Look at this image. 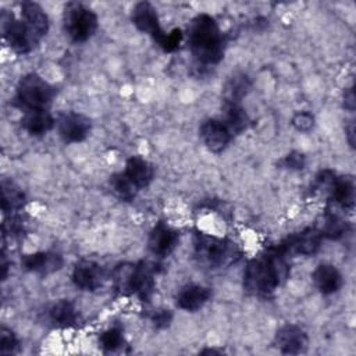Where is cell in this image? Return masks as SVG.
<instances>
[{"label":"cell","mask_w":356,"mask_h":356,"mask_svg":"<svg viewBox=\"0 0 356 356\" xmlns=\"http://www.w3.org/2000/svg\"><path fill=\"white\" fill-rule=\"evenodd\" d=\"M110 186L113 189V192L125 202H131L134 200V197L138 193V188L135 186V184L127 177L125 172H117L114 175L110 177Z\"/></svg>","instance_id":"obj_27"},{"label":"cell","mask_w":356,"mask_h":356,"mask_svg":"<svg viewBox=\"0 0 356 356\" xmlns=\"http://www.w3.org/2000/svg\"><path fill=\"white\" fill-rule=\"evenodd\" d=\"M150 320L156 328H165L172 321V313L170 310L160 309L150 316Z\"/></svg>","instance_id":"obj_35"},{"label":"cell","mask_w":356,"mask_h":356,"mask_svg":"<svg viewBox=\"0 0 356 356\" xmlns=\"http://www.w3.org/2000/svg\"><path fill=\"white\" fill-rule=\"evenodd\" d=\"M200 353H221V350H217V349H203Z\"/></svg>","instance_id":"obj_39"},{"label":"cell","mask_w":356,"mask_h":356,"mask_svg":"<svg viewBox=\"0 0 356 356\" xmlns=\"http://www.w3.org/2000/svg\"><path fill=\"white\" fill-rule=\"evenodd\" d=\"M124 172L135 184V186L138 189H143V188L149 186V184L154 178L153 165L147 160H145L139 156H132L127 160Z\"/></svg>","instance_id":"obj_20"},{"label":"cell","mask_w":356,"mask_h":356,"mask_svg":"<svg viewBox=\"0 0 356 356\" xmlns=\"http://www.w3.org/2000/svg\"><path fill=\"white\" fill-rule=\"evenodd\" d=\"M63 25L65 35L75 43H82L90 39L99 25L97 15L82 3L71 1L64 6Z\"/></svg>","instance_id":"obj_5"},{"label":"cell","mask_w":356,"mask_h":356,"mask_svg":"<svg viewBox=\"0 0 356 356\" xmlns=\"http://www.w3.org/2000/svg\"><path fill=\"white\" fill-rule=\"evenodd\" d=\"M3 261H1V267H3V280H6L7 278V270H8V264H7V261H6V253L3 252Z\"/></svg>","instance_id":"obj_38"},{"label":"cell","mask_w":356,"mask_h":356,"mask_svg":"<svg viewBox=\"0 0 356 356\" xmlns=\"http://www.w3.org/2000/svg\"><path fill=\"white\" fill-rule=\"evenodd\" d=\"M111 278L121 295H135L142 302H149L154 292V273L145 261L121 263L114 267Z\"/></svg>","instance_id":"obj_4"},{"label":"cell","mask_w":356,"mask_h":356,"mask_svg":"<svg viewBox=\"0 0 356 356\" xmlns=\"http://www.w3.org/2000/svg\"><path fill=\"white\" fill-rule=\"evenodd\" d=\"M17 348H18L17 335L14 334V331L3 325L0 328V353L10 355V353H14Z\"/></svg>","instance_id":"obj_32"},{"label":"cell","mask_w":356,"mask_h":356,"mask_svg":"<svg viewBox=\"0 0 356 356\" xmlns=\"http://www.w3.org/2000/svg\"><path fill=\"white\" fill-rule=\"evenodd\" d=\"M289 257L277 245L250 259L243 271L245 291L260 298L274 293L289 275Z\"/></svg>","instance_id":"obj_1"},{"label":"cell","mask_w":356,"mask_h":356,"mask_svg":"<svg viewBox=\"0 0 356 356\" xmlns=\"http://www.w3.org/2000/svg\"><path fill=\"white\" fill-rule=\"evenodd\" d=\"M316 228L318 229V232L321 234L323 238L338 239V238L343 236L345 232L348 231V222L337 213L328 210L327 213L323 214V217Z\"/></svg>","instance_id":"obj_26"},{"label":"cell","mask_w":356,"mask_h":356,"mask_svg":"<svg viewBox=\"0 0 356 356\" xmlns=\"http://www.w3.org/2000/svg\"><path fill=\"white\" fill-rule=\"evenodd\" d=\"M193 254L200 266L211 270L229 267L242 257V252L235 242L204 232L195 235Z\"/></svg>","instance_id":"obj_3"},{"label":"cell","mask_w":356,"mask_h":356,"mask_svg":"<svg viewBox=\"0 0 356 356\" xmlns=\"http://www.w3.org/2000/svg\"><path fill=\"white\" fill-rule=\"evenodd\" d=\"M337 178V174L331 170H323L320 171L317 175H316V179L312 185V189L313 192H317V193H323V195H327L330 196V192H331V188L334 185V181Z\"/></svg>","instance_id":"obj_30"},{"label":"cell","mask_w":356,"mask_h":356,"mask_svg":"<svg viewBox=\"0 0 356 356\" xmlns=\"http://www.w3.org/2000/svg\"><path fill=\"white\" fill-rule=\"evenodd\" d=\"M188 42L193 57L202 64H217L224 57L225 42L222 32L209 14H199L191 21Z\"/></svg>","instance_id":"obj_2"},{"label":"cell","mask_w":356,"mask_h":356,"mask_svg":"<svg viewBox=\"0 0 356 356\" xmlns=\"http://www.w3.org/2000/svg\"><path fill=\"white\" fill-rule=\"evenodd\" d=\"M274 343L282 353L299 355L306 350L309 339L307 334L299 325L285 324L277 331Z\"/></svg>","instance_id":"obj_13"},{"label":"cell","mask_w":356,"mask_h":356,"mask_svg":"<svg viewBox=\"0 0 356 356\" xmlns=\"http://www.w3.org/2000/svg\"><path fill=\"white\" fill-rule=\"evenodd\" d=\"M132 24L143 33H147L153 38L154 42L160 39L164 31L160 26L157 10L149 1H139L132 7L131 13Z\"/></svg>","instance_id":"obj_11"},{"label":"cell","mask_w":356,"mask_h":356,"mask_svg":"<svg viewBox=\"0 0 356 356\" xmlns=\"http://www.w3.org/2000/svg\"><path fill=\"white\" fill-rule=\"evenodd\" d=\"M231 135H239L250 125V118L241 103H224L222 120Z\"/></svg>","instance_id":"obj_21"},{"label":"cell","mask_w":356,"mask_h":356,"mask_svg":"<svg viewBox=\"0 0 356 356\" xmlns=\"http://www.w3.org/2000/svg\"><path fill=\"white\" fill-rule=\"evenodd\" d=\"M312 277L316 288L323 295H332L342 286V275L332 264H318Z\"/></svg>","instance_id":"obj_18"},{"label":"cell","mask_w":356,"mask_h":356,"mask_svg":"<svg viewBox=\"0 0 356 356\" xmlns=\"http://www.w3.org/2000/svg\"><path fill=\"white\" fill-rule=\"evenodd\" d=\"M343 106L345 108H348L349 111L355 110V93H353V88H346L343 92Z\"/></svg>","instance_id":"obj_36"},{"label":"cell","mask_w":356,"mask_h":356,"mask_svg":"<svg viewBox=\"0 0 356 356\" xmlns=\"http://www.w3.org/2000/svg\"><path fill=\"white\" fill-rule=\"evenodd\" d=\"M210 296V288L197 284H188L179 289L177 295V306L186 312H195L203 307L209 302Z\"/></svg>","instance_id":"obj_16"},{"label":"cell","mask_w":356,"mask_h":356,"mask_svg":"<svg viewBox=\"0 0 356 356\" xmlns=\"http://www.w3.org/2000/svg\"><path fill=\"white\" fill-rule=\"evenodd\" d=\"M1 209L7 214L19 211L26 203L25 192L11 179H1Z\"/></svg>","instance_id":"obj_23"},{"label":"cell","mask_w":356,"mask_h":356,"mask_svg":"<svg viewBox=\"0 0 356 356\" xmlns=\"http://www.w3.org/2000/svg\"><path fill=\"white\" fill-rule=\"evenodd\" d=\"M199 135L204 146L213 153H221L229 145L232 135L221 120L209 118L202 122Z\"/></svg>","instance_id":"obj_10"},{"label":"cell","mask_w":356,"mask_h":356,"mask_svg":"<svg viewBox=\"0 0 356 356\" xmlns=\"http://www.w3.org/2000/svg\"><path fill=\"white\" fill-rule=\"evenodd\" d=\"M321 241H323V236L318 232V229L316 227H309L296 234L286 236L280 243V246L289 256L292 254L309 256V254H314L320 249Z\"/></svg>","instance_id":"obj_9"},{"label":"cell","mask_w":356,"mask_h":356,"mask_svg":"<svg viewBox=\"0 0 356 356\" xmlns=\"http://www.w3.org/2000/svg\"><path fill=\"white\" fill-rule=\"evenodd\" d=\"M21 19L33 31V33L42 39L49 31V17L44 10L33 1H22L19 4Z\"/></svg>","instance_id":"obj_17"},{"label":"cell","mask_w":356,"mask_h":356,"mask_svg":"<svg viewBox=\"0 0 356 356\" xmlns=\"http://www.w3.org/2000/svg\"><path fill=\"white\" fill-rule=\"evenodd\" d=\"M49 318L56 327L70 328L76 324L78 313L75 306L70 300L63 299L51 306V309L49 310Z\"/></svg>","instance_id":"obj_24"},{"label":"cell","mask_w":356,"mask_h":356,"mask_svg":"<svg viewBox=\"0 0 356 356\" xmlns=\"http://www.w3.org/2000/svg\"><path fill=\"white\" fill-rule=\"evenodd\" d=\"M56 96V88L40 75L31 72L24 75L17 85V106L26 110L46 108Z\"/></svg>","instance_id":"obj_6"},{"label":"cell","mask_w":356,"mask_h":356,"mask_svg":"<svg viewBox=\"0 0 356 356\" xmlns=\"http://www.w3.org/2000/svg\"><path fill=\"white\" fill-rule=\"evenodd\" d=\"M280 165L282 168L286 170H292V171H298V170H303L306 165V157L303 153L300 152H291L286 156H284L280 160Z\"/></svg>","instance_id":"obj_34"},{"label":"cell","mask_w":356,"mask_h":356,"mask_svg":"<svg viewBox=\"0 0 356 356\" xmlns=\"http://www.w3.org/2000/svg\"><path fill=\"white\" fill-rule=\"evenodd\" d=\"M345 132H346V139H348L350 147H355V124H353V121H349V124L345 127Z\"/></svg>","instance_id":"obj_37"},{"label":"cell","mask_w":356,"mask_h":356,"mask_svg":"<svg viewBox=\"0 0 356 356\" xmlns=\"http://www.w3.org/2000/svg\"><path fill=\"white\" fill-rule=\"evenodd\" d=\"M21 264L24 270L29 273L49 275L58 271L63 267L64 261L61 254L46 250V252H35V253L25 254L21 260Z\"/></svg>","instance_id":"obj_15"},{"label":"cell","mask_w":356,"mask_h":356,"mask_svg":"<svg viewBox=\"0 0 356 356\" xmlns=\"http://www.w3.org/2000/svg\"><path fill=\"white\" fill-rule=\"evenodd\" d=\"M54 124L56 121L47 108L26 110L21 120L22 128L33 136H42L47 134L54 127Z\"/></svg>","instance_id":"obj_19"},{"label":"cell","mask_w":356,"mask_h":356,"mask_svg":"<svg viewBox=\"0 0 356 356\" xmlns=\"http://www.w3.org/2000/svg\"><path fill=\"white\" fill-rule=\"evenodd\" d=\"M252 82L248 75L239 72L234 74L224 85L222 96L224 103H241V100L249 93Z\"/></svg>","instance_id":"obj_25"},{"label":"cell","mask_w":356,"mask_h":356,"mask_svg":"<svg viewBox=\"0 0 356 356\" xmlns=\"http://www.w3.org/2000/svg\"><path fill=\"white\" fill-rule=\"evenodd\" d=\"M292 127L299 132H309L314 127V115L310 111H296L291 118Z\"/></svg>","instance_id":"obj_33"},{"label":"cell","mask_w":356,"mask_h":356,"mask_svg":"<svg viewBox=\"0 0 356 356\" xmlns=\"http://www.w3.org/2000/svg\"><path fill=\"white\" fill-rule=\"evenodd\" d=\"M92 129V121L89 117L81 113H64L57 118V131L60 136L70 143L85 140Z\"/></svg>","instance_id":"obj_8"},{"label":"cell","mask_w":356,"mask_h":356,"mask_svg":"<svg viewBox=\"0 0 356 356\" xmlns=\"http://www.w3.org/2000/svg\"><path fill=\"white\" fill-rule=\"evenodd\" d=\"M28 221L21 214H10V217L3 224V236L10 238H21L28 231Z\"/></svg>","instance_id":"obj_29"},{"label":"cell","mask_w":356,"mask_h":356,"mask_svg":"<svg viewBox=\"0 0 356 356\" xmlns=\"http://www.w3.org/2000/svg\"><path fill=\"white\" fill-rule=\"evenodd\" d=\"M72 282L82 291H95L103 284V268L93 260H79L72 268Z\"/></svg>","instance_id":"obj_14"},{"label":"cell","mask_w":356,"mask_h":356,"mask_svg":"<svg viewBox=\"0 0 356 356\" xmlns=\"http://www.w3.org/2000/svg\"><path fill=\"white\" fill-rule=\"evenodd\" d=\"M99 343L104 352H115L121 349L125 345L122 330L120 327L107 328L100 334Z\"/></svg>","instance_id":"obj_28"},{"label":"cell","mask_w":356,"mask_h":356,"mask_svg":"<svg viewBox=\"0 0 356 356\" xmlns=\"http://www.w3.org/2000/svg\"><path fill=\"white\" fill-rule=\"evenodd\" d=\"M328 199L342 209H352L355 204V181L352 177H338L334 181Z\"/></svg>","instance_id":"obj_22"},{"label":"cell","mask_w":356,"mask_h":356,"mask_svg":"<svg viewBox=\"0 0 356 356\" xmlns=\"http://www.w3.org/2000/svg\"><path fill=\"white\" fill-rule=\"evenodd\" d=\"M1 31L7 44L18 54L29 53L40 40L22 19L6 10L1 13Z\"/></svg>","instance_id":"obj_7"},{"label":"cell","mask_w":356,"mask_h":356,"mask_svg":"<svg viewBox=\"0 0 356 356\" xmlns=\"http://www.w3.org/2000/svg\"><path fill=\"white\" fill-rule=\"evenodd\" d=\"M178 241L179 235L174 228L164 222H157L149 234L147 248L154 256L167 257L174 252Z\"/></svg>","instance_id":"obj_12"},{"label":"cell","mask_w":356,"mask_h":356,"mask_svg":"<svg viewBox=\"0 0 356 356\" xmlns=\"http://www.w3.org/2000/svg\"><path fill=\"white\" fill-rule=\"evenodd\" d=\"M182 38H184L182 31H181L179 28H175V29H172V31H170V32H164L156 43H157L164 51L171 53V51H174V50H177V49L179 47Z\"/></svg>","instance_id":"obj_31"}]
</instances>
